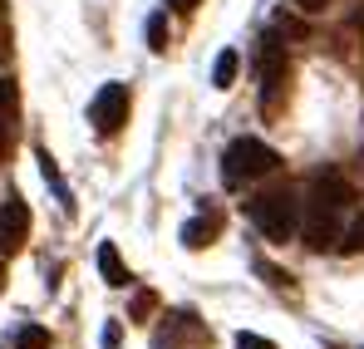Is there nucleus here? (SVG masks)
<instances>
[{
  "instance_id": "nucleus-14",
  "label": "nucleus",
  "mask_w": 364,
  "mask_h": 349,
  "mask_svg": "<svg viewBox=\"0 0 364 349\" xmlns=\"http://www.w3.org/2000/svg\"><path fill=\"white\" fill-rule=\"evenodd\" d=\"M153 305H158V295H153V291H138V295H133L128 320H148V315H153Z\"/></svg>"
},
{
  "instance_id": "nucleus-12",
  "label": "nucleus",
  "mask_w": 364,
  "mask_h": 349,
  "mask_svg": "<svg viewBox=\"0 0 364 349\" xmlns=\"http://www.w3.org/2000/svg\"><path fill=\"white\" fill-rule=\"evenodd\" d=\"M15 349H50V330H40V325H20Z\"/></svg>"
},
{
  "instance_id": "nucleus-3",
  "label": "nucleus",
  "mask_w": 364,
  "mask_h": 349,
  "mask_svg": "<svg viewBox=\"0 0 364 349\" xmlns=\"http://www.w3.org/2000/svg\"><path fill=\"white\" fill-rule=\"evenodd\" d=\"M276 168H281V153L271 143H261V138H237L222 153V182L227 187H246L256 177H271Z\"/></svg>"
},
{
  "instance_id": "nucleus-17",
  "label": "nucleus",
  "mask_w": 364,
  "mask_h": 349,
  "mask_svg": "<svg viewBox=\"0 0 364 349\" xmlns=\"http://www.w3.org/2000/svg\"><path fill=\"white\" fill-rule=\"evenodd\" d=\"M237 349H276V345H271L266 335H251V330H242V335H237Z\"/></svg>"
},
{
  "instance_id": "nucleus-7",
  "label": "nucleus",
  "mask_w": 364,
  "mask_h": 349,
  "mask_svg": "<svg viewBox=\"0 0 364 349\" xmlns=\"http://www.w3.org/2000/svg\"><path fill=\"white\" fill-rule=\"evenodd\" d=\"M99 276H104V286H114V291L133 286V276H128V266H123V256H119L114 241H99Z\"/></svg>"
},
{
  "instance_id": "nucleus-8",
  "label": "nucleus",
  "mask_w": 364,
  "mask_h": 349,
  "mask_svg": "<svg viewBox=\"0 0 364 349\" xmlns=\"http://www.w3.org/2000/svg\"><path fill=\"white\" fill-rule=\"evenodd\" d=\"M35 163H40V173H45V182L55 187V197H60V207H64V212H74V197H69V187H64V177H60V163L50 158V148H40V153H35Z\"/></svg>"
},
{
  "instance_id": "nucleus-15",
  "label": "nucleus",
  "mask_w": 364,
  "mask_h": 349,
  "mask_svg": "<svg viewBox=\"0 0 364 349\" xmlns=\"http://www.w3.org/2000/svg\"><path fill=\"white\" fill-rule=\"evenodd\" d=\"M256 271H261V276H266V281H271L276 291H286V286H291V276H286V271H276L271 261H256Z\"/></svg>"
},
{
  "instance_id": "nucleus-18",
  "label": "nucleus",
  "mask_w": 364,
  "mask_h": 349,
  "mask_svg": "<svg viewBox=\"0 0 364 349\" xmlns=\"http://www.w3.org/2000/svg\"><path fill=\"white\" fill-rule=\"evenodd\" d=\"M296 5H301L305 15H320V10H325V5H330V0H296Z\"/></svg>"
},
{
  "instance_id": "nucleus-19",
  "label": "nucleus",
  "mask_w": 364,
  "mask_h": 349,
  "mask_svg": "<svg viewBox=\"0 0 364 349\" xmlns=\"http://www.w3.org/2000/svg\"><path fill=\"white\" fill-rule=\"evenodd\" d=\"M163 5H173V10H182V15H187V10H197V0H163Z\"/></svg>"
},
{
  "instance_id": "nucleus-20",
  "label": "nucleus",
  "mask_w": 364,
  "mask_h": 349,
  "mask_svg": "<svg viewBox=\"0 0 364 349\" xmlns=\"http://www.w3.org/2000/svg\"><path fill=\"white\" fill-rule=\"evenodd\" d=\"M0 153H5V114H0Z\"/></svg>"
},
{
  "instance_id": "nucleus-9",
  "label": "nucleus",
  "mask_w": 364,
  "mask_h": 349,
  "mask_svg": "<svg viewBox=\"0 0 364 349\" xmlns=\"http://www.w3.org/2000/svg\"><path fill=\"white\" fill-rule=\"evenodd\" d=\"M212 232H217V217H192V222L182 227V246H187V251H202V246L212 241Z\"/></svg>"
},
{
  "instance_id": "nucleus-4",
  "label": "nucleus",
  "mask_w": 364,
  "mask_h": 349,
  "mask_svg": "<svg viewBox=\"0 0 364 349\" xmlns=\"http://www.w3.org/2000/svg\"><path fill=\"white\" fill-rule=\"evenodd\" d=\"M256 79H261V109L276 114V109H281V94H286V79H291V69H286V45H281L276 35H261V45H256Z\"/></svg>"
},
{
  "instance_id": "nucleus-11",
  "label": "nucleus",
  "mask_w": 364,
  "mask_h": 349,
  "mask_svg": "<svg viewBox=\"0 0 364 349\" xmlns=\"http://www.w3.org/2000/svg\"><path fill=\"white\" fill-rule=\"evenodd\" d=\"M148 50L153 55H163L168 50V15L158 10V15H148Z\"/></svg>"
},
{
  "instance_id": "nucleus-6",
  "label": "nucleus",
  "mask_w": 364,
  "mask_h": 349,
  "mask_svg": "<svg viewBox=\"0 0 364 349\" xmlns=\"http://www.w3.org/2000/svg\"><path fill=\"white\" fill-rule=\"evenodd\" d=\"M25 241H30V207L20 192H10L0 202V256H15Z\"/></svg>"
},
{
  "instance_id": "nucleus-10",
  "label": "nucleus",
  "mask_w": 364,
  "mask_h": 349,
  "mask_svg": "<svg viewBox=\"0 0 364 349\" xmlns=\"http://www.w3.org/2000/svg\"><path fill=\"white\" fill-rule=\"evenodd\" d=\"M237 69H242V55H237V50H222L217 64H212V84H217V89H232V84H237Z\"/></svg>"
},
{
  "instance_id": "nucleus-2",
  "label": "nucleus",
  "mask_w": 364,
  "mask_h": 349,
  "mask_svg": "<svg viewBox=\"0 0 364 349\" xmlns=\"http://www.w3.org/2000/svg\"><path fill=\"white\" fill-rule=\"evenodd\" d=\"M251 227L266 236V241H291L301 232V217H305V202L291 192V187H271L261 197H251Z\"/></svg>"
},
{
  "instance_id": "nucleus-16",
  "label": "nucleus",
  "mask_w": 364,
  "mask_h": 349,
  "mask_svg": "<svg viewBox=\"0 0 364 349\" xmlns=\"http://www.w3.org/2000/svg\"><path fill=\"white\" fill-rule=\"evenodd\" d=\"M15 104H20L15 84H10V79H0V114H15Z\"/></svg>"
},
{
  "instance_id": "nucleus-13",
  "label": "nucleus",
  "mask_w": 364,
  "mask_h": 349,
  "mask_svg": "<svg viewBox=\"0 0 364 349\" xmlns=\"http://www.w3.org/2000/svg\"><path fill=\"white\" fill-rule=\"evenodd\" d=\"M340 251H345V256L364 251V212L355 217V222H350V227H345V241H340Z\"/></svg>"
},
{
  "instance_id": "nucleus-1",
  "label": "nucleus",
  "mask_w": 364,
  "mask_h": 349,
  "mask_svg": "<svg viewBox=\"0 0 364 349\" xmlns=\"http://www.w3.org/2000/svg\"><path fill=\"white\" fill-rule=\"evenodd\" d=\"M355 207V187H350V177L340 173H320L310 182V192H305V217H301V241L310 251H325V246H340L345 232H340V222H345V212Z\"/></svg>"
},
{
  "instance_id": "nucleus-5",
  "label": "nucleus",
  "mask_w": 364,
  "mask_h": 349,
  "mask_svg": "<svg viewBox=\"0 0 364 349\" xmlns=\"http://www.w3.org/2000/svg\"><path fill=\"white\" fill-rule=\"evenodd\" d=\"M128 109H133V94H128V84L109 79V84L94 94V104H89V123H94V133H99V138H114L123 123H128Z\"/></svg>"
}]
</instances>
